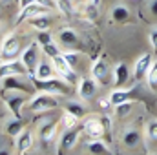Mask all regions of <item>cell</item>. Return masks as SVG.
<instances>
[{
    "instance_id": "cell-1",
    "label": "cell",
    "mask_w": 157,
    "mask_h": 155,
    "mask_svg": "<svg viewBox=\"0 0 157 155\" xmlns=\"http://www.w3.org/2000/svg\"><path fill=\"white\" fill-rule=\"evenodd\" d=\"M28 93L24 91H13V89H2V102L6 110L13 117L22 119V108L28 104Z\"/></svg>"
},
{
    "instance_id": "cell-2",
    "label": "cell",
    "mask_w": 157,
    "mask_h": 155,
    "mask_svg": "<svg viewBox=\"0 0 157 155\" xmlns=\"http://www.w3.org/2000/svg\"><path fill=\"white\" fill-rule=\"evenodd\" d=\"M26 106L29 108L31 113H46V112H51V110L59 108V100H57V95H53V93L39 91L28 100Z\"/></svg>"
},
{
    "instance_id": "cell-3",
    "label": "cell",
    "mask_w": 157,
    "mask_h": 155,
    "mask_svg": "<svg viewBox=\"0 0 157 155\" xmlns=\"http://www.w3.org/2000/svg\"><path fill=\"white\" fill-rule=\"evenodd\" d=\"M33 86L37 91H48V93H53V95H68L71 91V84H68L64 78L60 77H51L46 78V80H37V78H31Z\"/></svg>"
},
{
    "instance_id": "cell-4",
    "label": "cell",
    "mask_w": 157,
    "mask_h": 155,
    "mask_svg": "<svg viewBox=\"0 0 157 155\" xmlns=\"http://www.w3.org/2000/svg\"><path fill=\"white\" fill-rule=\"evenodd\" d=\"M40 55H42V47H40L39 42H31V44H28V46L24 47V51L20 53V60H22V64L26 66V70L29 71V77L33 75V71L37 70L39 62L42 60Z\"/></svg>"
},
{
    "instance_id": "cell-5",
    "label": "cell",
    "mask_w": 157,
    "mask_h": 155,
    "mask_svg": "<svg viewBox=\"0 0 157 155\" xmlns=\"http://www.w3.org/2000/svg\"><path fill=\"white\" fill-rule=\"evenodd\" d=\"M20 53H22L20 51V40L17 39V35H13V33L6 35L4 40H2V44H0V55H2V59L4 60H15L17 55H20Z\"/></svg>"
},
{
    "instance_id": "cell-6",
    "label": "cell",
    "mask_w": 157,
    "mask_h": 155,
    "mask_svg": "<svg viewBox=\"0 0 157 155\" xmlns=\"http://www.w3.org/2000/svg\"><path fill=\"white\" fill-rule=\"evenodd\" d=\"M51 62H53V66H55L57 77L64 78L68 84H75V80H77V73H75V70L68 64V60L64 59V55H62V53H60V55H57L55 59H51Z\"/></svg>"
},
{
    "instance_id": "cell-7",
    "label": "cell",
    "mask_w": 157,
    "mask_h": 155,
    "mask_svg": "<svg viewBox=\"0 0 157 155\" xmlns=\"http://www.w3.org/2000/svg\"><path fill=\"white\" fill-rule=\"evenodd\" d=\"M80 130H82V133L88 137V139H101L102 135H104V124H102V120L99 119V117H90V119H86L84 122H82V126H80Z\"/></svg>"
},
{
    "instance_id": "cell-8",
    "label": "cell",
    "mask_w": 157,
    "mask_h": 155,
    "mask_svg": "<svg viewBox=\"0 0 157 155\" xmlns=\"http://www.w3.org/2000/svg\"><path fill=\"white\" fill-rule=\"evenodd\" d=\"M97 89H99V80H95L93 77H82L78 80L77 95L82 100H91L95 97Z\"/></svg>"
},
{
    "instance_id": "cell-9",
    "label": "cell",
    "mask_w": 157,
    "mask_h": 155,
    "mask_svg": "<svg viewBox=\"0 0 157 155\" xmlns=\"http://www.w3.org/2000/svg\"><path fill=\"white\" fill-rule=\"evenodd\" d=\"M11 75H29V71L26 70V66L22 64V60L15 59V60H2L0 64V80Z\"/></svg>"
},
{
    "instance_id": "cell-10",
    "label": "cell",
    "mask_w": 157,
    "mask_h": 155,
    "mask_svg": "<svg viewBox=\"0 0 157 155\" xmlns=\"http://www.w3.org/2000/svg\"><path fill=\"white\" fill-rule=\"evenodd\" d=\"M152 64H154L152 53H143V55L135 60V64H133V78H135V80H143V78L148 75V70H150Z\"/></svg>"
},
{
    "instance_id": "cell-11",
    "label": "cell",
    "mask_w": 157,
    "mask_h": 155,
    "mask_svg": "<svg viewBox=\"0 0 157 155\" xmlns=\"http://www.w3.org/2000/svg\"><path fill=\"white\" fill-rule=\"evenodd\" d=\"M57 130H59V119H46V120L39 126L40 141H42L44 144L51 142L53 137H55V133H57Z\"/></svg>"
},
{
    "instance_id": "cell-12",
    "label": "cell",
    "mask_w": 157,
    "mask_h": 155,
    "mask_svg": "<svg viewBox=\"0 0 157 155\" xmlns=\"http://www.w3.org/2000/svg\"><path fill=\"white\" fill-rule=\"evenodd\" d=\"M80 128H71V130H66L60 137V144H59V155L60 152H68L71 148H75V144L78 142V135H80Z\"/></svg>"
},
{
    "instance_id": "cell-13",
    "label": "cell",
    "mask_w": 157,
    "mask_h": 155,
    "mask_svg": "<svg viewBox=\"0 0 157 155\" xmlns=\"http://www.w3.org/2000/svg\"><path fill=\"white\" fill-rule=\"evenodd\" d=\"M55 66H53V62H51V59L48 60V57L46 59H42L39 62V66H37V70L33 71V75L31 78H37V80H46V78H51L55 77Z\"/></svg>"
},
{
    "instance_id": "cell-14",
    "label": "cell",
    "mask_w": 157,
    "mask_h": 155,
    "mask_svg": "<svg viewBox=\"0 0 157 155\" xmlns=\"http://www.w3.org/2000/svg\"><path fill=\"white\" fill-rule=\"evenodd\" d=\"M59 42L66 47V49H73V47H77L80 39H78L77 31L75 29H71V28H62L60 31H59Z\"/></svg>"
},
{
    "instance_id": "cell-15",
    "label": "cell",
    "mask_w": 157,
    "mask_h": 155,
    "mask_svg": "<svg viewBox=\"0 0 157 155\" xmlns=\"http://www.w3.org/2000/svg\"><path fill=\"white\" fill-rule=\"evenodd\" d=\"M31 148H33V133L24 128L22 133L15 139V152L20 155L24 152H28V150H31Z\"/></svg>"
},
{
    "instance_id": "cell-16",
    "label": "cell",
    "mask_w": 157,
    "mask_h": 155,
    "mask_svg": "<svg viewBox=\"0 0 157 155\" xmlns=\"http://www.w3.org/2000/svg\"><path fill=\"white\" fill-rule=\"evenodd\" d=\"M48 13H49V7H46V6H42V4H39V2H35V4H29L28 7H24V9L20 11L18 20H24V18L31 20V18H35V17L48 15Z\"/></svg>"
},
{
    "instance_id": "cell-17",
    "label": "cell",
    "mask_w": 157,
    "mask_h": 155,
    "mask_svg": "<svg viewBox=\"0 0 157 155\" xmlns=\"http://www.w3.org/2000/svg\"><path fill=\"white\" fill-rule=\"evenodd\" d=\"M22 130H24L22 119L11 115V117H7V119L4 120V133H7L11 139H17V137L22 133Z\"/></svg>"
},
{
    "instance_id": "cell-18",
    "label": "cell",
    "mask_w": 157,
    "mask_h": 155,
    "mask_svg": "<svg viewBox=\"0 0 157 155\" xmlns=\"http://www.w3.org/2000/svg\"><path fill=\"white\" fill-rule=\"evenodd\" d=\"M108 71H110L108 62H106L102 57H101V59H97V60L91 64V77L95 78V80H99V82L106 80V77H108Z\"/></svg>"
},
{
    "instance_id": "cell-19",
    "label": "cell",
    "mask_w": 157,
    "mask_h": 155,
    "mask_svg": "<svg viewBox=\"0 0 157 155\" xmlns=\"http://www.w3.org/2000/svg\"><path fill=\"white\" fill-rule=\"evenodd\" d=\"M128 78H130V68H128V64L126 62L115 64V68H113V82L117 84V88H122L128 82Z\"/></svg>"
},
{
    "instance_id": "cell-20",
    "label": "cell",
    "mask_w": 157,
    "mask_h": 155,
    "mask_svg": "<svg viewBox=\"0 0 157 155\" xmlns=\"http://www.w3.org/2000/svg\"><path fill=\"white\" fill-rule=\"evenodd\" d=\"M122 144L126 148H137L141 144V131L135 128H130L122 133Z\"/></svg>"
},
{
    "instance_id": "cell-21",
    "label": "cell",
    "mask_w": 157,
    "mask_h": 155,
    "mask_svg": "<svg viewBox=\"0 0 157 155\" xmlns=\"http://www.w3.org/2000/svg\"><path fill=\"white\" fill-rule=\"evenodd\" d=\"M88 152H90V155H112L110 148L106 146V142L102 139H90Z\"/></svg>"
},
{
    "instance_id": "cell-22",
    "label": "cell",
    "mask_w": 157,
    "mask_h": 155,
    "mask_svg": "<svg viewBox=\"0 0 157 155\" xmlns=\"http://www.w3.org/2000/svg\"><path fill=\"white\" fill-rule=\"evenodd\" d=\"M108 97H110L112 106H119V104H122V102H126V100H132V99H130V91L124 89V88H115Z\"/></svg>"
},
{
    "instance_id": "cell-23",
    "label": "cell",
    "mask_w": 157,
    "mask_h": 155,
    "mask_svg": "<svg viewBox=\"0 0 157 155\" xmlns=\"http://www.w3.org/2000/svg\"><path fill=\"white\" fill-rule=\"evenodd\" d=\"M29 22H31V28L37 29V31H49V28H51V24H53V20L49 18V15L35 17V18H31Z\"/></svg>"
},
{
    "instance_id": "cell-24",
    "label": "cell",
    "mask_w": 157,
    "mask_h": 155,
    "mask_svg": "<svg viewBox=\"0 0 157 155\" xmlns=\"http://www.w3.org/2000/svg\"><path fill=\"white\" fill-rule=\"evenodd\" d=\"M64 112H68V113H71V115H75L80 120L82 117L86 115V106L82 104V102H78V100H70L68 104H66V108H64Z\"/></svg>"
},
{
    "instance_id": "cell-25",
    "label": "cell",
    "mask_w": 157,
    "mask_h": 155,
    "mask_svg": "<svg viewBox=\"0 0 157 155\" xmlns=\"http://www.w3.org/2000/svg\"><path fill=\"white\" fill-rule=\"evenodd\" d=\"M130 18V9L126 7V6H122V4H119L115 6L113 9H112V20H115L119 24H122V22H126Z\"/></svg>"
},
{
    "instance_id": "cell-26",
    "label": "cell",
    "mask_w": 157,
    "mask_h": 155,
    "mask_svg": "<svg viewBox=\"0 0 157 155\" xmlns=\"http://www.w3.org/2000/svg\"><path fill=\"white\" fill-rule=\"evenodd\" d=\"M15 150V142L11 141V137L7 133L0 135V155H13Z\"/></svg>"
},
{
    "instance_id": "cell-27",
    "label": "cell",
    "mask_w": 157,
    "mask_h": 155,
    "mask_svg": "<svg viewBox=\"0 0 157 155\" xmlns=\"http://www.w3.org/2000/svg\"><path fill=\"white\" fill-rule=\"evenodd\" d=\"M42 47V53L48 57V59H55L57 55H60L62 51L59 49V44L53 40V42H49V44H44V46H40Z\"/></svg>"
},
{
    "instance_id": "cell-28",
    "label": "cell",
    "mask_w": 157,
    "mask_h": 155,
    "mask_svg": "<svg viewBox=\"0 0 157 155\" xmlns=\"http://www.w3.org/2000/svg\"><path fill=\"white\" fill-rule=\"evenodd\" d=\"M146 82H148V88H150V89L157 91V60H154V64H152L150 70H148Z\"/></svg>"
},
{
    "instance_id": "cell-29",
    "label": "cell",
    "mask_w": 157,
    "mask_h": 155,
    "mask_svg": "<svg viewBox=\"0 0 157 155\" xmlns=\"http://www.w3.org/2000/svg\"><path fill=\"white\" fill-rule=\"evenodd\" d=\"M62 55H64V59L68 60V64L75 70L78 68V62H80V53L78 51H73V49H66V51H62Z\"/></svg>"
},
{
    "instance_id": "cell-30",
    "label": "cell",
    "mask_w": 157,
    "mask_h": 155,
    "mask_svg": "<svg viewBox=\"0 0 157 155\" xmlns=\"http://www.w3.org/2000/svg\"><path fill=\"white\" fill-rule=\"evenodd\" d=\"M113 108H115V115L117 117H128L130 112H132V108H133V102L132 100H126V102H122L119 106H113Z\"/></svg>"
},
{
    "instance_id": "cell-31",
    "label": "cell",
    "mask_w": 157,
    "mask_h": 155,
    "mask_svg": "<svg viewBox=\"0 0 157 155\" xmlns=\"http://www.w3.org/2000/svg\"><path fill=\"white\" fill-rule=\"evenodd\" d=\"M62 124H64L66 130H71L78 124V119L75 115H71V113H68V112H64L62 113Z\"/></svg>"
},
{
    "instance_id": "cell-32",
    "label": "cell",
    "mask_w": 157,
    "mask_h": 155,
    "mask_svg": "<svg viewBox=\"0 0 157 155\" xmlns=\"http://www.w3.org/2000/svg\"><path fill=\"white\" fill-rule=\"evenodd\" d=\"M146 137H148V141H157V119L148 120V124H146Z\"/></svg>"
},
{
    "instance_id": "cell-33",
    "label": "cell",
    "mask_w": 157,
    "mask_h": 155,
    "mask_svg": "<svg viewBox=\"0 0 157 155\" xmlns=\"http://www.w3.org/2000/svg\"><path fill=\"white\" fill-rule=\"evenodd\" d=\"M37 42H39L40 46H44V44H49V42H53V37L49 35V31H39Z\"/></svg>"
},
{
    "instance_id": "cell-34",
    "label": "cell",
    "mask_w": 157,
    "mask_h": 155,
    "mask_svg": "<svg viewBox=\"0 0 157 155\" xmlns=\"http://www.w3.org/2000/svg\"><path fill=\"white\" fill-rule=\"evenodd\" d=\"M148 39H150V44H152V47H154V51H157V28H154V29L150 31V35H148Z\"/></svg>"
},
{
    "instance_id": "cell-35",
    "label": "cell",
    "mask_w": 157,
    "mask_h": 155,
    "mask_svg": "<svg viewBox=\"0 0 157 155\" xmlns=\"http://www.w3.org/2000/svg\"><path fill=\"white\" fill-rule=\"evenodd\" d=\"M99 106H101V108H102L104 112H106V110H110V108H112V102H110V97H106V99H101V100H99Z\"/></svg>"
},
{
    "instance_id": "cell-36",
    "label": "cell",
    "mask_w": 157,
    "mask_h": 155,
    "mask_svg": "<svg viewBox=\"0 0 157 155\" xmlns=\"http://www.w3.org/2000/svg\"><path fill=\"white\" fill-rule=\"evenodd\" d=\"M148 9H150V15L157 18V0H150V4H148Z\"/></svg>"
},
{
    "instance_id": "cell-37",
    "label": "cell",
    "mask_w": 157,
    "mask_h": 155,
    "mask_svg": "<svg viewBox=\"0 0 157 155\" xmlns=\"http://www.w3.org/2000/svg\"><path fill=\"white\" fill-rule=\"evenodd\" d=\"M37 0H18V7H20V11L24 9V7H28L29 4H35Z\"/></svg>"
},
{
    "instance_id": "cell-38",
    "label": "cell",
    "mask_w": 157,
    "mask_h": 155,
    "mask_svg": "<svg viewBox=\"0 0 157 155\" xmlns=\"http://www.w3.org/2000/svg\"><path fill=\"white\" fill-rule=\"evenodd\" d=\"M20 155H35V153H33L31 150H28V152H24V153H20Z\"/></svg>"
},
{
    "instance_id": "cell-39",
    "label": "cell",
    "mask_w": 157,
    "mask_h": 155,
    "mask_svg": "<svg viewBox=\"0 0 157 155\" xmlns=\"http://www.w3.org/2000/svg\"><path fill=\"white\" fill-rule=\"evenodd\" d=\"M2 60H4V59H2V55H0V64H2Z\"/></svg>"
},
{
    "instance_id": "cell-40",
    "label": "cell",
    "mask_w": 157,
    "mask_h": 155,
    "mask_svg": "<svg viewBox=\"0 0 157 155\" xmlns=\"http://www.w3.org/2000/svg\"><path fill=\"white\" fill-rule=\"evenodd\" d=\"M0 115H2V112H0Z\"/></svg>"
},
{
    "instance_id": "cell-41",
    "label": "cell",
    "mask_w": 157,
    "mask_h": 155,
    "mask_svg": "<svg viewBox=\"0 0 157 155\" xmlns=\"http://www.w3.org/2000/svg\"><path fill=\"white\" fill-rule=\"evenodd\" d=\"M55 2H57V0H55Z\"/></svg>"
}]
</instances>
